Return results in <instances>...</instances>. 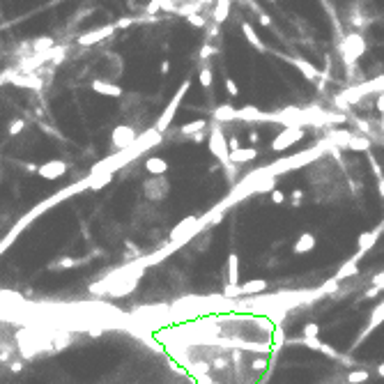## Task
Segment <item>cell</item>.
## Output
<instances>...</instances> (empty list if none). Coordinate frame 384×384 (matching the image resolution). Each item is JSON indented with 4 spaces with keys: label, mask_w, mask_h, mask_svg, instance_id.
Wrapping results in <instances>:
<instances>
[{
    "label": "cell",
    "mask_w": 384,
    "mask_h": 384,
    "mask_svg": "<svg viewBox=\"0 0 384 384\" xmlns=\"http://www.w3.org/2000/svg\"><path fill=\"white\" fill-rule=\"evenodd\" d=\"M210 152H212V157L218 159V164L226 168V173L230 177H235V164H233V159H230V143L226 141V136L218 129V124H212V129H210Z\"/></svg>",
    "instance_id": "obj_1"
},
{
    "label": "cell",
    "mask_w": 384,
    "mask_h": 384,
    "mask_svg": "<svg viewBox=\"0 0 384 384\" xmlns=\"http://www.w3.org/2000/svg\"><path fill=\"white\" fill-rule=\"evenodd\" d=\"M191 88V81H184V83L177 88V92H175V97L168 101V106L164 108V113L157 118V124H154V129H157L159 134H164L168 129V124L175 120V115H177V111H180V104H182V99H184V95H187V90Z\"/></svg>",
    "instance_id": "obj_2"
},
{
    "label": "cell",
    "mask_w": 384,
    "mask_h": 384,
    "mask_svg": "<svg viewBox=\"0 0 384 384\" xmlns=\"http://www.w3.org/2000/svg\"><path fill=\"white\" fill-rule=\"evenodd\" d=\"M170 193V182L166 180V175H152L143 182V196L150 203H161L166 200V196Z\"/></svg>",
    "instance_id": "obj_3"
},
{
    "label": "cell",
    "mask_w": 384,
    "mask_h": 384,
    "mask_svg": "<svg viewBox=\"0 0 384 384\" xmlns=\"http://www.w3.org/2000/svg\"><path fill=\"white\" fill-rule=\"evenodd\" d=\"M340 51H343V60L345 65H354V62L359 60L366 51V42L359 32H352V35H347L343 39V44H340Z\"/></svg>",
    "instance_id": "obj_4"
},
{
    "label": "cell",
    "mask_w": 384,
    "mask_h": 384,
    "mask_svg": "<svg viewBox=\"0 0 384 384\" xmlns=\"http://www.w3.org/2000/svg\"><path fill=\"white\" fill-rule=\"evenodd\" d=\"M136 141H138V134H136V129L131 124H118L113 129V134H111V145H113L115 152L127 150Z\"/></svg>",
    "instance_id": "obj_5"
},
{
    "label": "cell",
    "mask_w": 384,
    "mask_h": 384,
    "mask_svg": "<svg viewBox=\"0 0 384 384\" xmlns=\"http://www.w3.org/2000/svg\"><path fill=\"white\" fill-rule=\"evenodd\" d=\"M301 138H304V129L301 127H286V129H281L279 134H276V138L271 141V150L283 152L288 147H292L294 143H299Z\"/></svg>",
    "instance_id": "obj_6"
},
{
    "label": "cell",
    "mask_w": 384,
    "mask_h": 384,
    "mask_svg": "<svg viewBox=\"0 0 384 384\" xmlns=\"http://www.w3.org/2000/svg\"><path fill=\"white\" fill-rule=\"evenodd\" d=\"M115 30H118V25H115V23H108V25L95 28V30H90V32H83L76 42H78L81 46H95V44H99V42H104L106 37H111Z\"/></svg>",
    "instance_id": "obj_7"
},
{
    "label": "cell",
    "mask_w": 384,
    "mask_h": 384,
    "mask_svg": "<svg viewBox=\"0 0 384 384\" xmlns=\"http://www.w3.org/2000/svg\"><path fill=\"white\" fill-rule=\"evenodd\" d=\"M382 230H384V223H382V226H377V228H373V230H368V233L359 235V240H357V256H359V258L366 256V253H368V251L377 244Z\"/></svg>",
    "instance_id": "obj_8"
},
{
    "label": "cell",
    "mask_w": 384,
    "mask_h": 384,
    "mask_svg": "<svg viewBox=\"0 0 384 384\" xmlns=\"http://www.w3.org/2000/svg\"><path fill=\"white\" fill-rule=\"evenodd\" d=\"M67 173V164L62 159H53V161H46L42 166H37V175L44 177V180H58Z\"/></svg>",
    "instance_id": "obj_9"
},
{
    "label": "cell",
    "mask_w": 384,
    "mask_h": 384,
    "mask_svg": "<svg viewBox=\"0 0 384 384\" xmlns=\"http://www.w3.org/2000/svg\"><path fill=\"white\" fill-rule=\"evenodd\" d=\"M14 83V85H21V88H30V90H39L42 83H39L37 74H16V72H5L2 76V83Z\"/></svg>",
    "instance_id": "obj_10"
},
{
    "label": "cell",
    "mask_w": 384,
    "mask_h": 384,
    "mask_svg": "<svg viewBox=\"0 0 384 384\" xmlns=\"http://www.w3.org/2000/svg\"><path fill=\"white\" fill-rule=\"evenodd\" d=\"M92 90L97 95H101V97H115V99L124 97V90L120 85L113 83V81H106V78H95L92 81Z\"/></svg>",
    "instance_id": "obj_11"
},
{
    "label": "cell",
    "mask_w": 384,
    "mask_h": 384,
    "mask_svg": "<svg viewBox=\"0 0 384 384\" xmlns=\"http://www.w3.org/2000/svg\"><path fill=\"white\" fill-rule=\"evenodd\" d=\"M384 322V299L380 301V304H377L375 309H373V313H370V320H368V324H366V329H363V334L361 336H359V343H361L363 338H366V336H370V334L375 332L377 327H380V324Z\"/></svg>",
    "instance_id": "obj_12"
},
{
    "label": "cell",
    "mask_w": 384,
    "mask_h": 384,
    "mask_svg": "<svg viewBox=\"0 0 384 384\" xmlns=\"http://www.w3.org/2000/svg\"><path fill=\"white\" fill-rule=\"evenodd\" d=\"M281 58H286V55H281ZM288 62H292L294 67L299 69L301 74L306 76V78H309V81H317V78H320V69L317 67H313V65H311L309 60H301V58H286Z\"/></svg>",
    "instance_id": "obj_13"
},
{
    "label": "cell",
    "mask_w": 384,
    "mask_h": 384,
    "mask_svg": "<svg viewBox=\"0 0 384 384\" xmlns=\"http://www.w3.org/2000/svg\"><path fill=\"white\" fill-rule=\"evenodd\" d=\"M359 263H361V258L354 253L350 260H347L343 267H340L338 271H336V276L334 279H338V281H345V279H352V276H357L359 274Z\"/></svg>",
    "instance_id": "obj_14"
},
{
    "label": "cell",
    "mask_w": 384,
    "mask_h": 384,
    "mask_svg": "<svg viewBox=\"0 0 384 384\" xmlns=\"http://www.w3.org/2000/svg\"><path fill=\"white\" fill-rule=\"evenodd\" d=\"M256 157H258L256 147H237V150H230V159H233L235 166H240V164H251Z\"/></svg>",
    "instance_id": "obj_15"
},
{
    "label": "cell",
    "mask_w": 384,
    "mask_h": 384,
    "mask_svg": "<svg viewBox=\"0 0 384 384\" xmlns=\"http://www.w3.org/2000/svg\"><path fill=\"white\" fill-rule=\"evenodd\" d=\"M315 244H317L315 235H311V233H304V235H299V237H297V241H294L292 251H294V253H297V256H301V253H309V251H313V249H315Z\"/></svg>",
    "instance_id": "obj_16"
},
{
    "label": "cell",
    "mask_w": 384,
    "mask_h": 384,
    "mask_svg": "<svg viewBox=\"0 0 384 384\" xmlns=\"http://www.w3.org/2000/svg\"><path fill=\"white\" fill-rule=\"evenodd\" d=\"M228 286H240V258L237 253L228 256Z\"/></svg>",
    "instance_id": "obj_17"
},
{
    "label": "cell",
    "mask_w": 384,
    "mask_h": 384,
    "mask_svg": "<svg viewBox=\"0 0 384 384\" xmlns=\"http://www.w3.org/2000/svg\"><path fill=\"white\" fill-rule=\"evenodd\" d=\"M304 345L311 347V350H315V352L327 354V357H332V359H338V352H336V350H334L332 345H327V343H322L320 338H304Z\"/></svg>",
    "instance_id": "obj_18"
},
{
    "label": "cell",
    "mask_w": 384,
    "mask_h": 384,
    "mask_svg": "<svg viewBox=\"0 0 384 384\" xmlns=\"http://www.w3.org/2000/svg\"><path fill=\"white\" fill-rule=\"evenodd\" d=\"M145 170L150 175H166L168 173V161L161 157H150L145 161Z\"/></svg>",
    "instance_id": "obj_19"
},
{
    "label": "cell",
    "mask_w": 384,
    "mask_h": 384,
    "mask_svg": "<svg viewBox=\"0 0 384 384\" xmlns=\"http://www.w3.org/2000/svg\"><path fill=\"white\" fill-rule=\"evenodd\" d=\"M241 32H244V37L249 39V44L253 46V48H258L260 53H267V46L260 42V37L256 35V30H253V25H251V23H246V21L241 23Z\"/></svg>",
    "instance_id": "obj_20"
},
{
    "label": "cell",
    "mask_w": 384,
    "mask_h": 384,
    "mask_svg": "<svg viewBox=\"0 0 384 384\" xmlns=\"http://www.w3.org/2000/svg\"><path fill=\"white\" fill-rule=\"evenodd\" d=\"M55 48V39L53 37H37L30 42V51L32 53H48Z\"/></svg>",
    "instance_id": "obj_21"
},
{
    "label": "cell",
    "mask_w": 384,
    "mask_h": 384,
    "mask_svg": "<svg viewBox=\"0 0 384 384\" xmlns=\"http://www.w3.org/2000/svg\"><path fill=\"white\" fill-rule=\"evenodd\" d=\"M214 120H216V122H233V120H237V108H233L230 104L218 106L216 111H214Z\"/></svg>",
    "instance_id": "obj_22"
},
{
    "label": "cell",
    "mask_w": 384,
    "mask_h": 384,
    "mask_svg": "<svg viewBox=\"0 0 384 384\" xmlns=\"http://www.w3.org/2000/svg\"><path fill=\"white\" fill-rule=\"evenodd\" d=\"M240 288H241V294H260V292L267 290V281L264 279H251Z\"/></svg>",
    "instance_id": "obj_23"
},
{
    "label": "cell",
    "mask_w": 384,
    "mask_h": 384,
    "mask_svg": "<svg viewBox=\"0 0 384 384\" xmlns=\"http://www.w3.org/2000/svg\"><path fill=\"white\" fill-rule=\"evenodd\" d=\"M230 2L233 0H216V7H214V23H223L226 21L228 12H230Z\"/></svg>",
    "instance_id": "obj_24"
},
{
    "label": "cell",
    "mask_w": 384,
    "mask_h": 384,
    "mask_svg": "<svg viewBox=\"0 0 384 384\" xmlns=\"http://www.w3.org/2000/svg\"><path fill=\"white\" fill-rule=\"evenodd\" d=\"M207 127V120H193V122H187L180 127V134L182 136H191V134H198V131H205Z\"/></svg>",
    "instance_id": "obj_25"
},
{
    "label": "cell",
    "mask_w": 384,
    "mask_h": 384,
    "mask_svg": "<svg viewBox=\"0 0 384 384\" xmlns=\"http://www.w3.org/2000/svg\"><path fill=\"white\" fill-rule=\"evenodd\" d=\"M368 377L370 373L368 370H352V373H347V384H363V382H368Z\"/></svg>",
    "instance_id": "obj_26"
},
{
    "label": "cell",
    "mask_w": 384,
    "mask_h": 384,
    "mask_svg": "<svg viewBox=\"0 0 384 384\" xmlns=\"http://www.w3.org/2000/svg\"><path fill=\"white\" fill-rule=\"evenodd\" d=\"M338 286H340V281L332 279V281H327V283L320 288V292H322V294H338Z\"/></svg>",
    "instance_id": "obj_27"
},
{
    "label": "cell",
    "mask_w": 384,
    "mask_h": 384,
    "mask_svg": "<svg viewBox=\"0 0 384 384\" xmlns=\"http://www.w3.org/2000/svg\"><path fill=\"white\" fill-rule=\"evenodd\" d=\"M81 263V260H74V258H62L58 263L51 264V269H69V267H76V264Z\"/></svg>",
    "instance_id": "obj_28"
},
{
    "label": "cell",
    "mask_w": 384,
    "mask_h": 384,
    "mask_svg": "<svg viewBox=\"0 0 384 384\" xmlns=\"http://www.w3.org/2000/svg\"><path fill=\"white\" fill-rule=\"evenodd\" d=\"M304 338H317L320 336V327H317L315 322H309V324H304Z\"/></svg>",
    "instance_id": "obj_29"
},
{
    "label": "cell",
    "mask_w": 384,
    "mask_h": 384,
    "mask_svg": "<svg viewBox=\"0 0 384 384\" xmlns=\"http://www.w3.org/2000/svg\"><path fill=\"white\" fill-rule=\"evenodd\" d=\"M200 85H203V90H210L212 88V69L210 67L200 69Z\"/></svg>",
    "instance_id": "obj_30"
},
{
    "label": "cell",
    "mask_w": 384,
    "mask_h": 384,
    "mask_svg": "<svg viewBox=\"0 0 384 384\" xmlns=\"http://www.w3.org/2000/svg\"><path fill=\"white\" fill-rule=\"evenodd\" d=\"M226 90H228L230 97H240V88H237V83H235V78H230V76L226 78Z\"/></svg>",
    "instance_id": "obj_31"
},
{
    "label": "cell",
    "mask_w": 384,
    "mask_h": 384,
    "mask_svg": "<svg viewBox=\"0 0 384 384\" xmlns=\"http://www.w3.org/2000/svg\"><path fill=\"white\" fill-rule=\"evenodd\" d=\"M23 127H25V122L23 120H14L12 124H9V136H19L23 131Z\"/></svg>",
    "instance_id": "obj_32"
},
{
    "label": "cell",
    "mask_w": 384,
    "mask_h": 384,
    "mask_svg": "<svg viewBox=\"0 0 384 384\" xmlns=\"http://www.w3.org/2000/svg\"><path fill=\"white\" fill-rule=\"evenodd\" d=\"M271 203H274V205H283V203H286V193L279 191V189H274V191H271Z\"/></svg>",
    "instance_id": "obj_33"
},
{
    "label": "cell",
    "mask_w": 384,
    "mask_h": 384,
    "mask_svg": "<svg viewBox=\"0 0 384 384\" xmlns=\"http://www.w3.org/2000/svg\"><path fill=\"white\" fill-rule=\"evenodd\" d=\"M214 55V48H212V44H205L203 48H200V60H207V58H212Z\"/></svg>",
    "instance_id": "obj_34"
},
{
    "label": "cell",
    "mask_w": 384,
    "mask_h": 384,
    "mask_svg": "<svg viewBox=\"0 0 384 384\" xmlns=\"http://www.w3.org/2000/svg\"><path fill=\"white\" fill-rule=\"evenodd\" d=\"M251 366H253V370H264L267 368V359H253Z\"/></svg>",
    "instance_id": "obj_35"
},
{
    "label": "cell",
    "mask_w": 384,
    "mask_h": 384,
    "mask_svg": "<svg viewBox=\"0 0 384 384\" xmlns=\"http://www.w3.org/2000/svg\"><path fill=\"white\" fill-rule=\"evenodd\" d=\"M373 286H377L380 290H384V271H380L375 279H373Z\"/></svg>",
    "instance_id": "obj_36"
},
{
    "label": "cell",
    "mask_w": 384,
    "mask_h": 384,
    "mask_svg": "<svg viewBox=\"0 0 384 384\" xmlns=\"http://www.w3.org/2000/svg\"><path fill=\"white\" fill-rule=\"evenodd\" d=\"M377 193H380V196L384 198V175L380 177V180H377Z\"/></svg>",
    "instance_id": "obj_37"
},
{
    "label": "cell",
    "mask_w": 384,
    "mask_h": 384,
    "mask_svg": "<svg viewBox=\"0 0 384 384\" xmlns=\"http://www.w3.org/2000/svg\"><path fill=\"white\" fill-rule=\"evenodd\" d=\"M260 23H263V25H271V16L260 14Z\"/></svg>",
    "instance_id": "obj_38"
},
{
    "label": "cell",
    "mask_w": 384,
    "mask_h": 384,
    "mask_svg": "<svg viewBox=\"0 0 384 384\" xmlns=\"http://www.w3.org/2000/svg\"><path fill=\"white\" fill-rule=\"evenodd\" d=\"M21 368H23L21 361H14V363H12V373H21Z\"/></svg>",
    "instance_id": "obj_39"
}]
</instances>
